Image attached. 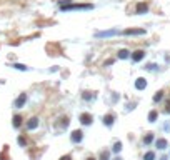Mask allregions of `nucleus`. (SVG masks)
<instances>
[{
  "label": "nucleus",
  "instance_id": "20",
  "mask_svg": "<svg viewBox=\"0 0 170 160\" xmlns=\"http://www.w3.org/2000/svg\"><path fill=\"white\" fill-rule=\"evenodd\" d=\"M144 160H155V152H147L144 155Z\"/></svg>",
  "mask_w": 170,
  "mask_h": 160
},
{
  "label": "nucleus",
  "instance_id": "8",
  "mask_svg": "<svg viewBox=\"0 0 170 160\" xmlns=\"http://www.w3.org/2000/svg\"><path fill=\"white\" fill-rule=\"evenodd\" d=\"M135 12L138 13V15H142V13H147V12H149V5L145 4V2H140V4H137Z\"/></svg>",
  "mask_w": 170,
  "mask_h": 160
},
{
  "label": "nucleus",
  "instance_id": "1",
  "mask_svg": "<svg viewBox=\"0 0 170 160\" xmlns=\"http://www.w3.org/2000/svg\"><path fill=\"white\" fill-rule=\"evenodd\" d=\"M62 12H72V10H92L94 5L92 4H68V5H64L60 7Z\"/></svg>",
  "mask_w": 170,
  "mask_h": 160
},
{
  "label": "nucleus",
  "instance_id": "23",
  "mask_svg": "<svg viewBox=\"0 0 170 160\" xmlns=\"http://www.w3.org/2000/svg\"><path fill=\"white\" fill-rule=\"evenodd\" d=\"M18 145H20V147H27V140H25V137H18Z\"/></svg>",
  "mask_w": 170,
  "mask_h": 160
},
{
  "label": "nucleus",
  "instance_id": "14",
  "mask_svg": "<svg viewBox=\"0 0 170 160\" xmlns=\"http://www.w3.org/2000/svg\"><path fill=\"white\" fill-rule=\"evenodd\" d=\"M15 70H20V72H27V70H30V67H27V65H23V63H13L12 65Z\"/></svg>",
  "mask_w": 170,
  "mask_h": 160
},
{
  "label": "nucleus",
  "instance_id": "25",
  "mask_svg": "<svg viewBox=\"0 0 170 160\" xmlns=\"http://www.w3.org/2000/svg\"><path fill=\"white\" fill-rule=\"evenodd\" d=\"M165 112H167V114H170V100L165 103Z\"/></svg>",
  "mask_w": 170,
  "mask_h": 160
},
{
  "label": "nucleus",
  "instance_id": "11",
  "mask_svg": "<svg viewBox=\"0 0 170 160\" xmlns=\"http://www.w3.org/2000/svg\"><path fill=\"white\" fill-rule=\"evenodd\" d=\"M114 122H115V117L112 114L103 115V125H105V127H112V125H114Z\"/></svg>",
  "mask_w": 170,
  "mask_h": 160
},
{
  "label": "nucleus",
  "instance_id": "19",
  "mask_svg": "<svg viewBox=\"0 0 170 160\" xmlns=\"http://www.w3.org/2000/svg\"><path fill=\"white\" fill-rule=\"evenodd\" d=\"M120 150H122V142H115V143H114V147H112V152L119 153Z\"/></svg>",
  "mask_w": 170,
  "mask_h": 160
},
{
  "label": "nucleus",
  "instance_id": "6",
  "mask_svg": "<svg viewBox=\"0 0 170 160\" xmlns=\"http://www.w3.org/2000/svg\"><path fill=\"white\" fill-rule=\"evenodd\" d=\"M25 127H27V130H35V128L38 127V118L37 117H32L30 120H27Z\"/></svg>",
  "mask_w": 170,
  "mask_h": 160
},
{
  "label": "nucleus",
  "instance_id": "4",
  "mask_svg": "<svg viewBox=\"0 0 170 160\" xmlns=\"http://www.w3.org/2000/svg\"><path fill=\"white\" fill-rule=\"evenodd\" d=\"M70 140H72V143H80L82 140H84V132L82 130H73L72 134H70Z\"/></svg>",
  "mask_w": 170,
  "mask_h": 160
},
{
  "label": "nucleus",
  "instance_id": "26",
  "mask_svg": "<svg viewBox=\"0 0 170 160\" xmlns=\"http://www.w3.org/2000/svg\"><path fill=\"white\" fill-rule=\"evenodd\" d=\"M60 160H72V157H70V155H64Z\"/></svg>",
  "mask_w": 170,
  "mask_h": 160
},
{
  "label": "nucleus",
  "instance_id": "3",
  "mask_svg": "<svg viewBox=\"0 0 170 160\" xmlns=\"http://www.w3.org/2000/svg\"><path fill=\"white\" fill-rule=\"evenodd\" d=\"M27 100H29L27 93H20V95L15 98V102H13V107H15V109H22V107H25Z\"/></svg>",
  "mask_w": 170,
  "mask_h": 160
},
{
  "label": "nucleus",
  "instance_id": "2",
  "mask_svg": "<svg viewBox=\"0 0 170 160\" xmlns=\"http://www.w3.org/2000/svg\"><path fill=\"white\" fill-rule=\"evenodd\" d=\"M115 35H120V30L119 29H110V30H102V32H97L95 37L97 38H110L115 37Z\"/></svg>",
  "mask_w": 170,
  "mask_h": 160
},
{
  "label": "nucleus",
  "instance_id": "9",
  "mask_svg": "<svg viewBox=\"0 0 170 160\" xmlns=\"http://www.w3.org/2000/svg\"><path fill=\"white\" fill-rule=\"evenodd\" d=\"M135 89L137 90H145L147 89V80H145L144 77H140V79L135 80Z\"/></svg>",
  "mask_w": 170,
  "mask_h": 160
},
{
  "label": "nucleus",
  "instance_id": "15",
  "mask_svg": "<svg viewBox=\"0 0 170 160\" xmlns=\"http://www.w3.org/2000/svg\"><path fill=\"white\" fill-rule=\"evenodd\" d=\"M82 98H84V100H87V102H89V100H94V98H95V93H94V92H84V93H82Z\"/></svg>",
  "mask_w": 170,
  "mask_h": 160
},
{
  "label": "nucleus",
  "instance_id": "7",
  "mask_svg": "<svg viewBox=\"0 0 170 160\" xmlns=\"http://www.w3.org/2000/svg\"><path fill=\"white\" fill-rule=\"evenodd\" d=\"M123 35H145L144 29H127L123 30Z\"/></svg>",
  "mask_w": 170,
  "mask_h": 160
},
{
  "label": "nucleus",
  "instance_id": "5",
  "mask_svg": "<svg viewBox=\"0 0 170 160\" xmlns=\"http://www.w3.org/2000/svg\"><path fill=\"white\" fill-rule=\"evenodd\" d=\"M92 122H94V115H92V114L84 112V114L80 115V123H82V125H90Z\"/></svg>",
  "mask_w": 170,
  "mask_h": 160
},
{
  "label": "nucleus",
  "instance_id": "24",
  "mask_svg": "<svg viewBox=\"0 0 170 160\" xmlns=\"http://www.w3.org/2000/svg\"><path fill=\"white\" fill-rule=\"evenodd\" d=\"M145 68H147V70H157V65H155V63H149Z\"/></svg>",
  "mask_w": 170,
  "mask_h": 160
},
{
  "label": "nucleus",
  "instance_id": "12",
  "mask_svg": "<svg viewBox=\"0 0 170 160\" xmlns=\"http://www.w3.org/2000/svg\"><path fill=\"white\" fill-rule=\"evenodd\" d=\"M130 57H132L133 62H140V60L145 57V52H144V50H135L132 55H130Z\"/></svg>",
  "mask_w": 170,
  "mask_h": 160
},
{
  "label": "nucleus",
  "instance_id": "18",
  "mask_svg": "<svg viewBox=\"0 0 170 160\" xmlns=\"http://www.w3.org/2000/svg\"><path fill=\"white\" fill-rule=\"evenodd\" d=\"M20 125H22V117H20V115H15V117H13V127L18 128Z\"/></svg>",
  "mask_w": 170,
  "mask_h": 160
},
{
  "label": "nucleus",
  "instance_id": "10",
  "mask_svg": "<svg viewBox=\"0 0 170 160\" xmlns=\"http://www.w3.org/2000/svg\"><path fill=\"white\" fill-rule=\"evenodd\" d=\"M155 147L158 150H165L169 147V142H167V139H158V140H155Z\"/></svg>",
  "mask_w": 170,
  "mask_h": 160
},
{
  "label": "nucleus",
  "instance_id": "22",
  "mask_svg": "<svg viewBox=\"0 0 170 160\" xmlns=\"http://www.w3.org/2000/svg\"><path fill=\"white\" fill-rule=\"evenodd\" d=\"M162 98H163V92H162V90H160V92H157L155 95H153V102H160Z\"/></svg>",
  "mask_w": 170,
  "mask_h": 160
},
{
  "label": "nucleus",
  "instance_id": "13",
  "mask_svg": "<svg viewBox=\"0 0 170 160\" xmlns=\"http://www.w3.org/2000/svg\"><path fill=\"white\" fill-rule=\"evenodd\" d=\"M117 57H119L120 60H125V59H130V52L127 50V48H122V50H119V54H117Z\"/></svg>",
  "mask_w": 170,
  "mask_h": 160
},
{
  "label": "nucleus",
  "instance_id": "28",
  "mask_svg": "<svg viewBox=\"0 0 170 160\" xmlns=\"http://www.w3.org/2000/svg\"><path fill=\"white\" fill-rule=\"evenodd\" d=\"M87 160H95V159H94V157H89V159H87Z\"/></svg>",
  "mask_w": 170,
  "mask_h": 160
},
{
  "label": "nucleus",
  "instance_id": "21",
  "mask_svg": "<svg viewBox=\"0 0 170 160\" xmlns=\"http://www.w3.org/2000/svg\"><path fill=\"white\" fill-rule=\"evenodd\" d=\"M100 160H110V152L103 150L102 153H100Z\"/></svg>",
  "mask_w": 170,
  "mask_h": 160
},
{
  "label": "nucleus",
  "instance_id": "29",
  "mask_svg": "<svg viewBox=\"0 0 170 160\" xmlns=\"http://www.w3.org/2000/svg\"><path fill=\"white\" fill-rule=\"evenodd\" d=\"M160 160H167V157H162V159Z\"/></svg>",
  "mask_w": 170,
  "mask_h": 160
},
{
  "label": "nucleus",
  "instance_id": "17",
  "mask_svg": "<svg viewBox=\"0 0 170 160\" xmlns=\"http://www.w3.org/2000/svg\"><path fill=\"white\" fill-rule=\"evenodd\" d=\"M157 117H158V114H157V110H152L149 114V122H157Z\"/></svg>",
  "mask_w": 170,
  "mask_h": 160
},
{
  "label": "nucleus",
  "instance_id": "27",
  "mask_svg": "<svg viewBox=\"0 0 170 160\" xmlns=\"http://www.w3.org/2000/svg\"><path fill=\"white\" fill-rule=\"evenodd\" d=\"M114 160H122V157H115V159Z\"/></svg>",
  "mask_w": 170,
  "mask_h": 160
},
{
  "label": "nucleus",
  "instance_id": "16",
  "mask_svg": "<svg viewBox=\"0 0 170 160\" xmlns=\"http://www.w3.org/2000/svg\"><path fill=\"white\" fill-rule=\"evenodd\" d=\"M153 142V134H147L144 137V145H150Z\"/></svg>",
  "mask_w": 170,
  "mask_h": 160
}]
</instances>
